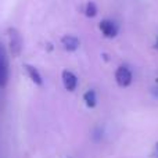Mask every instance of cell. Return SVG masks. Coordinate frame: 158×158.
Instances as JSON below:
<instances>
[{
  "label": "cell",
  "mask_w": 158,
  "mask_h": 158,
  "mask_svg": "<svg viewBox=\"0 0 158 158\" xmlns=\"http://www.w3.org/2000/svg\"><path fill=\"white\" fill-rule=\"evenodd\" d=\"M156 157L158 158V143L156 144Z\"/></svg>",
  "instance_id": "30bf717a"
},
{
  "label": "cell",
  "mask_w": 158,
  "mask_h": 158,
  "mask_svg": "<svg viewBox=\"0 0 158 158\" xmlns=\"http://www.w3.org/2000/svg\"><path fill=\"white\" fill-rule=\"evenodd\" d=\"M8 81V65L4 57L0 56V87H4Z\"/></svg>",
  "instance_id": "52a82bcc"
},
{
  "label": "cell",
  "mask_w": 158,
  "mask_h": 158,
  "mask_svg": "<svg viewBox=\"0 0 158 158\" xmlns=\"http://www.w3.org/2000/svg\"><path fill=\"white\" fill-rule=\"evenodd\" d=\"M61 81H63V85L68 92H74L78 86V78L75 77L74 72L68 71V69H64L61 72Z\"/></svg>",
  "instance_id": "3957f363"
},
{
  "label": "cell",
  "mask_w": 158,
  "mask_h": 158,
  "mask_svg": "<svg viewBox=\"0 0 158 158\" xmlns=\"http://www.w3.org/2000/svg\"><path fill=\"white\" fill-rule=\"evenodd\" d=\"M85 14H86V17H94L96 14H97V6H96L94 2H89L86 4V7H85Z\"/></svg>",
  "instance_id": "9c48e42d"
},
{
  "label": "cell",
  "mask_w": 158,
  "mask_h": 158,
  "mask_svg": "<svg viewBox=\"0 0 158 158\" xmlns=\"http://www.w3.org/2000/svg\"><path fill=\"white\" fill-rule=\"evenodd\" d=\"M154 47L158 49V36H157V39H156V44H154Z\"/></svg>",
  "instance_id": "8fae6325"
},
{
  "label": "cell",
  "mask_w": 158,
  "mask_h": 158,
  "mask_svg": "<svg viewBox=\"0 0 158 158\" xmlns=\"http://www.w3.org/2000/svg\"><path fill=\"white\" fill-rule=\"evenodd\" d=\"M132 72L128 67H118L115 71V81H117L118 86L121 87H128L132 83Z\"/></svg>",
  "instance_id": "7a4b0ae2"
},
{
  "label": "cell",
  "mask_w": 158,
  "mask_h": 158,
  "mask_svg": "<svg viewBox=\"0 0 158 158\" xmlns=\"http://www.w3.org/2000/svg\"><path fill=\"white\" fill-rule=\"evenodd\" d=\"M61 43H63V46L65 50H68V52H75V50L79 47V39L77 36L65 35L61 38Z\"/></svg>",
  "instance_id": "5b68a950"
},
{
  "label": "cell",
  "mask_w": 158,
  "mask_h": 158,
  "mask_svg": "<svg viewBox=\"0 0 158 158\" xmlns=\"http://www.w3.org/2000/svg\"><path fill=\"white\" fill-rule=\"evenodd\" d=\"M7 35H8V49L13 57H18L22 53V36L19 33V31L17 28L10 27L7 29Z\"/></svg>",
  "instance_id": "6da1fadb"
},
{
  "label": "cell",
  "mask_w": 158,
  "mask_h": 158,
  "mask_svg": "<svg viewBox=\"0 0 158 158\" xmlns=\"http://www.w3.org/2000/svg\"><path fill=\"white\" fill-rule=\"evenodd\" d=\"M83 101L86 103V106L89 108H93L97 104V97H96V92L94 90H87L83 94Z\"/></svg>",
  "instance_id": "ba28073f"
},
{
  "label": "cell",
  "mask_w": 158,
  "mask_h": 158,
  "mask_svg": "<svg viewBox=\"0 0 158 158\" xmlns=\"http://www.w3.org/2000/svg\"><path fill=\"white\" fill-rule=\"evenodd\" d=\"M24 68L25 71H27L28 77L31 78V81L33 82V83L39 85V86H42L43 85V79H42V75L39 74V71L35 68L33 65H29V64H24Z\"/></svg>",
  "instance_id": "8992f818"
},
{
  "label": "cell",
  "mask_w": 158,
  "mask_h": 158,
  "mask_svg": "<svg viewBox=\"0 0 158 158\" xmlns=\"http://www.w3.org/2000/svg\"><path fill=\"white\" fill-rule=\"evenodd\" d=\"M98 28H100V31L103 32V35L106 36V38H115L118 33V29H117V27H115V24L112 21H110V19H103V21L100 22V25H98Z\"/></svg>",
  "instance_id": "277c9868"
}]
</instances>
